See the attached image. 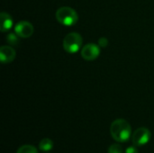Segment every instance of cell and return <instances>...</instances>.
<instances>
[{"label": "cell", "instance_id": "cell-1", "mask_svg": "<svg viewBox=\"0 0 154 153\" xmlns=\"http://www.w3.org/2000/svg\"><path fill=\"white\" fill-rule=\"evenodd\" d=\"M110 133L115 141L126 142L132 135V128L126 120L116 119L111 124Z\"/></svg>", "mask_w": 154, "mask_h": 153}, {"label": "cell", "instance_id": "cell-2", "mask_svg": "<svg viewBox=\"0 0 154 153\" xmlns=\"http://www.w3.org/2000/svg\"><path fill=\"white\" fill-rule=\"evenodd\" d=\"M56 19L57 21L65 26H72L77 23L79 20V15L77 12L69 6L60 7L56 11Z\"/></svg>", "mask_w": 154, "mask_h": 153}, {"label": "cell", "instance_id": "cell-3", "mask_svg": "<svg viewBox=\"0 0 154 153\" xmlns=\"http://www.w3.org/2000/svg\"><path fill=\"white\" fill-rule=\"evenodd\" d=\"M83 39L78 32H70L63 39V48L69 53L78 52L82 46Z\"/></svg>", "mask_w": 154, "mask_h": 153}, {"label": "cell", "instance_id": "cell-4", "mask_svg": "<svg viewBox=\"0 0 154 153\" xmlns=\"http://www.w3.org/2000/svg\"><path fill=\"white\" fill-rule=\"evenodd\" d=\"M152 138V133L149 129L145 127L138 128L134 131V133L132 135V142L134 146H143L147 144Z\"/></svg>", "mask_w": 154, "mask_h": 153}, {"label": "cell", "instance_id": "cell-5", "mask_svg": "<svg viewBox=\"0 0 154 153\" xmlns=\"http://www.w3.org/2000/svg\"><path fill=\"white\" fill-rule=\"evenodd\" d=\"M15 34L21 38H29L33 33V26L30 22L21 21L14 26Z\"/></svg>", "mask_w": 154, "mask_h": 153}, {"label": "cell", "instance_id": "cell-6", "mask_svg": "<svg viewBox=\"0 0 154 153\" xmlns=\"http://www.w3.org/2000/svg\"><path fill=\"white\" fill-rule=\"evenodd\" d=\"M100 54V49L97 44L88 43L81 50V56L86 60H94Z\"/></svg>", "mask_w": 154, "mask_h": 153}, {"label": "cell", "instance_id": "cell-7", "mask_svg": "<svg viewBox=\"0 0 154 153\" xmlns=\"http://www.w3.org/2000/svg\"><path fill=\"white\" fill-rule=\"evenodd\" d=\"M15 50L7 45L2 46L0 48V60L2 63H10L15 59Z\"/></svg>", "mask_w": 154, "mask_h": 153}, {"label": "cell", "instance_id": "cell-8", "mask_svg": "<svg viewBox=\"0 0 154 153\" xmlns=\"http://www.w3.org/2000/svg\"><path fill=\"white\" fill-rule=\"evenodd\" d=\"M0 19H1L0 28L2 32H7L13 27V19L9 14L2 12L0 14Z\"/></svg>", "mask_w": 154, "mask_h": 153}, {"label": "cell", "instance_id": "cell-9", "mask_svg": "<svg viewBox=\"0 0 154 153\" xmlns=\"http://www.w3.org/2000/svg\"><path fill=\"white\" fill-rule=\"evenodd\" d=\"M53 148V142L51 139L44 138L39 143V149L42 151H50Z\"/></svg>", "mask_w": 154, "mask_h": 153}, {"label": "cell", "instance_id": "cell-10", "mask_svg": "<svg viewBox=\"0 0 154 153\" xmlns=\"http://www.w3.org/2000/svg\"><path fill=\"white\" fill-rule=\"evenodd\" d=\"M16 153H38V151H37V149L34 146L26 144V145L21 146L17 150Z\"/></svg>", "mask_w": 154, "mask_h": 153}, {"label": "cell", "instance_id": "cell-11", "mask_svg": "<svg viewBox=\"0 0 154 153\" xmlns=\"http://www.w3.org/2000/svg\"><path fill=\"white\" fill-rule=\"evenodd\" d=\"M108 153H123V148L120 144L114 143L108 148Z\"/></svg>", "mask_w": 154, "mask_h": 153}, {"label": "cell", "instance_id": "cell-12", "mask_svg": "<svg viewBox=\"0 0 154 153\" xmlns=\"http://www.w3.org/2000/svg\"><path fill=\"white\" fill-rule=\"evenodd\" d=\"M7 41L10 43V44H12V45H14V44H16L17 42H18V38H17V36L15 35V34H14V33H10L9 35H8V37H7Z\"/></svg>", "mask_w": 154, "mask_h": 153}, {"label": "cell", "instance_id": "cell-13", "mask_svg": "<svg viewBox=\"0 0 154 153\" xmlns=\"http://www.w3.org/2000/svg\"><path fill=\"white\" fill-rule=\"evenodd\" d=\"M125 153H139L136 146H131V147H128L126 150H125Z\"/></svg>", "mask_w": 154, "mask_h": 153}, {"label": "cell", "instance_id": "cell-14", "mask_svg": "<svg viewBox=\"0 0 154 153\" xmlns=\"http://www.w3.org/2000/svg\"><path fill=\"white\" fill-rule=\"evenodd\" d=\"M99 43L101 44V43H103L102 44V46H106V44H107V40L106 39V38H102V39H100L99 40Z\"/></svg>", "mask_w": 154, "mask_h": 153}]
</instances>
